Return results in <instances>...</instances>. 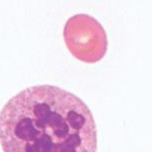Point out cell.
<instances>
[{"label":"cell","instance_id":"cell-1","mask_svg":"<svg viewBox=\"0 0 152 152\" xmlns=\"http://www.w3.org/2000/svg\"><path fill=\"white\" fill-rule=\"evenodd\" d=\"M3 152H96L93 113L76 94L56 86L21 91L0 111Z\"/></svg>","mask_w":152,"mask_h":152},{"label":"cell","instance_id":"cell-2","mask_svg":"<svg viewBox=\"0 0 152 152\" xmlns=\"http://www.w3.org/2000/svg\"><path fill=\"white\" fill-rule=\"evenodd\" d=\"M64 40L72 55L87 64L99 62L107 51L104 28L88 14H77L67 20Z\"/></svg>","mask_w":152,"mask_h":152}]
</instances>
